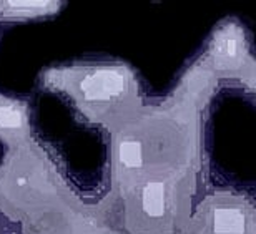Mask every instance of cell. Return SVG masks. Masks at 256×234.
Returning <instances> with one entry per match:
<instances>
[{"label":"cell","instance_id":"3957f363","mask_svg":"<svg viewBox=\"0 0 256 234\" xmlns=\"http://www.w3.org/2000/svg\"><path fill=\"white\" fill-rule=\"evenodd\" d=\"M142 206L148 216H163V213H165V186H163V183H148L142 195Z\"/></svg>","mask_w":256,"mask_h":234},{"label":"cell","instance_id":"277c9868","mask_svg":"<svg viewBox=\"0 0 256 234\" xmlns=\"http://www.w3.org/2000/svg\"><path fill=\"white\" fill-rule=\"evenodd\" d=\"M0 5H2L0 8L7 15H24V17L44 13L57 7V3L54 2H4Z\"/></svg>","mask_w":256,"mask_h":234},{"label":"cell","instance_id":"7a4b0ae2","mask_svg":"<svg viewBox=\"0 0 256 234\" xmlns=\"http://www.w3.org/2000/svg\"><path fill=\"white\" fill-rule=\"evenodd\" d=\"M213 228L216 234H243L244 216L234 208H218L214 211Z\"/></svg>","mask_w":256,"mask_h":234},{"label":"cell","instance_id":"52a82bcc","mask_svg":"<svg viewBox=\"0 0 256 234\" xmlns=\"http://www.w3.org/2000/svg\"><path fill=\"white\" fill-rule=\"evenodd\" d=\"M22 113L14 106H0V126L2 128H18L22 126Z\"/></svg>","mask_w":256,"mask_h":234},{"label":"cell","instance_id":"6da1fadb","mask_svg":"<svg viewBox=\"0 0 256 234\" xmlns=\"http://www.w3.org/2000/svg\"><path fill=\"white\" fill-rule=\"evenodd\" d=\"M80 88L86 100H110L122 95L126 90V77L120 70L102 68L86 75L82 80Z\"/></svg>","mask_w":256,"mask_h":234},{"label":"cell","instance_id":"5b68a950","mask_svg":"<svg viewBox=\"0 0 256 234\" xmlns=\"http://www.w3.org/2000/svg\"><path fill=\"white\" fill-rule=\"evenodd\" d=\"M120 161L124 163L126 168H140L143 163V153H142V145L138 141L126 140L122 141L118 148Z\"/></svg>","mask_w":256,"mask_h":234},{"label":"cell","instance_id":"8992f818","mask_svg":"<svg viewBox=\"0 0 256 234\" xmlns=\"http://www.w3.org/2000/svg\"><path fill=\"white\" fill-rule=\"evenodd\" d=\"M214 53L222 60L234 58L238 55V40L230 33H222L214 43Z\"/></svg>","mask_w":256,"mask_h":234}]
</instances>
